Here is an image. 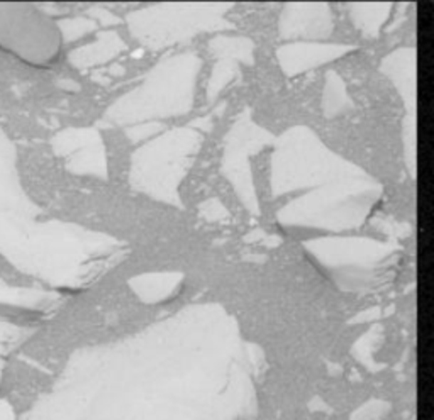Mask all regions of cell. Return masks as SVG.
<instances>
[{"label": "cell", "instance_id": "cell-5", "mask_svg": "<svg viewBox=\"0 0 434 420\" xmlns=\"http://www.w3.org/2000/svg\"><path fill=\"white\" fill-rule=\"evenodd\" d=\"M44 295L41 291H34L28 289H17V286L7 285V281H4L0 278V303H9V305H36L41 302Z\"/></svg>", "mask_w": 434, "mask_h": 420}, {"label": "cell", "instance_id": "cell-4", "mask_svg": "<svg viewBox=\"0 0 434 420\" xmlns=\"http://www.w3.org/2000/svg\"><path fill=\"white\" fill-rule=\"evenodd\" d=\"M34 209H36L34 203L22 192L14 146L0 129V214L31 217Z\"/></svg>", "mask_w": 434, "mask_h": 420}, {"label": "cell", "instance_id": "cell-6", "mask_svg": "<svg viewBox=\"0 0 434 420\" xmlns=\"http://www.w3.org/2000/svg\"><path fill=\"white\" fill-rule=\"evenodd\" d=\"M388 405L383 402H375V404H369L363 409L358 410L355 415H351V420H379L382 419L385 414L388 412Z\"/></svg>", "mask_w": 434, "mask_h": 420}, {"label": "cell", "instance_id": "cell-3", "mask_svg": "<svg viewBox=\"0 0 434 420\" xmlns=\"http://www.w3.org/2000/svg\"><path fill=\"white\" fill-rule=\"evenodd\" d=\"M60 46L58 29L36 9L0 6V48L31 65H46L58 56Z\"/></svg>", "mask_w": 434, "mask_h": 420}, {"label": "cell", "instance_id": "cell-2", "mask_svg": "<svg viewBox=\"0 0 434 420\" xmlns=\"http://www.w3.org/2000/svg\"><path fill=\"white\" fill-rule=\"evenodd\" d=\"M83 239L68 225L38 224L0 214V254L12 266L51 283H66L80 264Z\"/></svg>", "mask_w": 434, "mask_h": 420}, {"label": "cell", "instance_id": "cell-1", "mask_svg": "<svg viewBox=\"0 0 434 420\" xmlns=\"http://www.w3.org/2000/svg\"><path fill=\"white\" fill-rule=\"evenodd\" d=\"M238 340V339H236ZM224 349H163V330L87 360L85 420H243L255 414V388Z\"/></svg>", "mask_w": 434, "mask_h": 420}]
</instances>
